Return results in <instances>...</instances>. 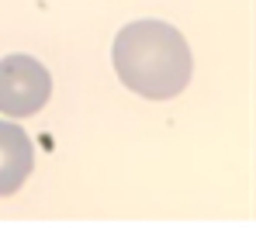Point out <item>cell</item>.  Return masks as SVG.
<instances>
[{"mask_svg":"<svg viewBox=\"0 0 256 252\" xmlns=\"http://www.w3.org/2000/svg\"><path fill=\"white\" fill-rule=\"evenodd\" d=\"M111 62L118 80L149 100H170L190 80V48L184 35L163 21H132L118 31Z\"/></svg>","mask_w":256,"mask_h":252,"instance_id":"1","label":"cell"},{"mask_svg":"<svg viewBox=\"0 0 256 252\" xmlns=\"http://www.w3.org/2000/svg\"><path fill=\"white\" fill-rule=\"evenodd\" d=\"M52 93V76L32 55H7L0 59V114L28 118L42 111Z\"/></svg>","mask_w":256,"mask_h":252,"instance_id":"2","label":"cell"},{"mask_svg":"<svg viewBox=\"0 0 256 252\" xmlns=\"http://www.w3.org/2000/svg\"><path fill=\"white\" fill-rule=\"evenodd\" d=\"M32 166H35L32 138L18 125L0 121V197H10L14 190H21Z\"/></svg>","mask_w":256,"mask_h":252,"instance_id":"3","label":"cell"}]
</instances>
